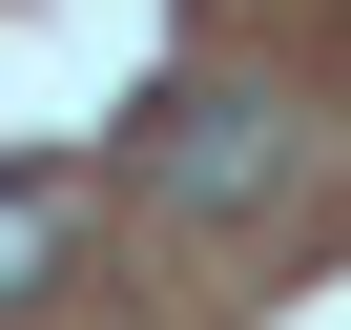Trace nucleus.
Returning a JSON list of instances; mask_svg holds the SVG:
<instances>
[{"instance_id": "obj_1", "label": "nucleus", "mask_w": 351, "mask_h": 330, "mask_svg": "<svg viewBox=\"0 0 351 330\" xmlns=\"http://www.w3.org/2000/svg\"><path fill=\"white\" fill-rule=\"evenodd\" d=\"M145 186L186 207V227H248V207L289 186V103H248V83H165V103H145Z\"/></svg>"}, {"instance_id": "obj_2", "label": "nucleus", "mask_w": 351, "mask_h": 330, "mask_svg": "<svg viewBox=\"0 0 351 330\" xmlns=\"http://www.w3.org/2000/svg\"><path fill=\"white\" fill-rule=\"evenodd\" d=\"M62 227H83V186H62V165H0V309L62 268Z\"/></svg>"}]
</instances>
